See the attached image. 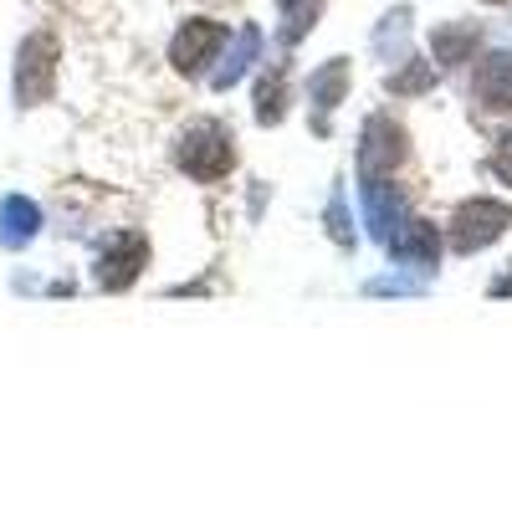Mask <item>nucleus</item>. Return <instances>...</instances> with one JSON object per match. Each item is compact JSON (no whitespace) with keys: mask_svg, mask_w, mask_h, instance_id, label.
<instances>
[{"mask_svg":"<svg viewBox=\"0 0 512 512\" xmlns=\"http://www.w3.org/2000/svg\"><path fill=\"white\" fill-rule=\"evenodd\" d=\"M57 57H62V47H57L52 31L21 36L16 67H11V98H16V108H41L57 93Z\"/></svg>","mask_w":512,"mask_h":512,"instance_id":"f257e3e1","label":"nucleus"},{"mask_svg":"<svg viewBox=\"0 0 512 512\" xmlns=\"http://www.w3.org/2000/svg\"><path fill=\"white\" fill-rule=\"evenodd\" d=\"M180 144H185V149H180V164L190 169V175H200V180H216V175H226V169L236 164L231 134H226V128H221L216 118L195 123Z\"/></svg>","mask_w":512,"mask_h":512,"instance_id":"f03ea898","label":"nucleus"},{"mask_svg":"<svg viewBox=\"0 0 512 512\" xmlns=\"http://www.w3.org/2000/svg\"><path fill=\"white\" fill-rule=\"evenodd\" d=\"M144 262H149V241H144V236H134V231H118V236H108V241H103V251H98L93 282H98L103 292H123L128 282H134V277L144 272Z\"/></svg>","mask_w":512,"mask_h":512,"instance_id":"7ed1b4c3","label":"nucleus"},{"mask_svg":"<svg viewBox=\"0 0 512 512\" xmlns=\"http://www.w3.org/2000/svg\"><path fill=\"white\" fill-rule=\"evenodd\" d=\"M226 41H231V31L221 21H190V26H180L175 47H169V62H175V72L195 77V72H205V62H216Z\"/></svg>","mask_w":512,"mask_h":512,"instance_id":"20e7f679","label":"nucleus"},{"mask_svg":"<svg viewBox=\"0 0 512 512\" xmlns=\"http://www.w3.org/2000/svg\"><path fill=\"white\" fill-rule=\"evenodd\" d=\"M512 221V210L497 205V200H472L456 210V246L472 251V246H487L492 236H502V226Z\"/></svg>","mask_w":512,"mask_h":512,"instance_id":"39448f33","label":"nucleus"},{"mask_svg":"<svg viewBox=\"0 0 512 512\" xmlns=\"http://www.w3.org/2000/svg\"><path fill=\"white\" fill-rule=\"evenodd\" d=\"M41 231V205L26 195H6L0 200V246L6 251H26Z\"/></svg>","mask_w":512,"mask_h":512,"instance_id":"423d86ee","label":"nucleus"},{"mask_svg":"<svg viewBox=\"0 0 512 512\" xmlns=\"http://www.w3.org/2000/svg\"><path fill=\"white\" fill-rule=\"evenodd\" d=\"M477 98L492 113H512V52H492L477 67Z\"/></svg>","mask_w":512,"mask_h":512,"instance_id":"0eeeda50","label":"nucleus"},{"mask_svg":"<svg viewBox=\"0 0 512 512\" xmlns=\"http://www.w3.org/2000/svg\"><path fill=\"white\" fill-rule=\"evenodd\" d=\"M477 41H482V31H477V26H436L431 47H436V62L456 67V62H466V52H472Z\"/></svg>","mask_w":512,"mask_h":512,"instance_id":"6e6552de","label":"nucleus"},{"mask_svg":"<svg viewBox=\"0 0 512 512\" xmlns=\"http://www.w3.org/2000/svg\"><path fill=\"white\" fill-rule=\"evenodd\" d=\"M277 11H282V41H303L323 11V0H277Z\"/></svg>","mask_w":512,"mask_h":512,"instance_id":"1a4fd4ad","label":"nucleus"},{"mask_svg":"<svg viewBox=\"0 0 512 512\" xmlns=\"http://www.w3.org/2000/svg\"><path fill=\"white\" fill-rule=\"evenodd\" d=\"M344 88H349V62H344V57H333V62L313 77V98H318V108H338Z\"/></svg>","mask_w":512,"mask_h":512,"instance_id":"9d476101","label":"nucleus"},{"mask_svg":"<svg viewBox=\"0 0 512 512\" xmlns=\"http://www.w3.org/2000/svg\"><path fill=\"white\" fill-rule=\"evenodd\" d=\"M282 98H287V77H282V67H277V77H267L262 88H256V118L277 123V118H282Z\"/></svg>","mask_w":512,"mask_h":512,"instance_id":"9b49d317","label":"nucleus"},{"mask_svg":"<svg viewBox=\"0 0 512 512\" xmlns=\"http://www.w3.org/2000/svg\"><path fill=\"white\" fill-rule=\"evenodd\" d=\"M256 47H262V36H256V31H241V47L226 57V67L216 72V88H226V82H236L241 72H246V62L256 57Z\"/></svg>","mask_w":512,"mask_h":512,"instance_id":"f8f14e48","label":"nucleus"},{"mask_svg":"<svg viewBox=\"0 0 512 512\" xmlns=\"http://www.w3.org/2000/svg\"><path fill=\"white\" fill-rule=\"evenodd\" d=\"M420 88H431V67L425 62H410L400 77H390V93H420Z\"/></svg>","mask_w":512,"mask_h":512,"instance_id":"ddd939ff","label":"nucleus"},{"mask_svg":"<svg viewBox=\"0 0 512 512\" xmlns=\"http://www.w3.org/2000/svg\"><path fill=\"white\" fill-rule=\"evenodd\" d=\"M497 175L502 180H512V134L502 139V149H497Z\"/></svg>","mask_w":512,"mask_h":512,"instance_id":"4468645a","label":"nucleus"},{"mask_svg":"<svg viewBox=\"0 0 512 512\" xmlns=\"http://www.w3.org/2000/svg\"><path fill=\"white\" fill-rule=\"evenodd\" d=\"M482 6H507V0H482Z\"/></svg>","mask_w":512,"mask_h":512,"instance_id":"2eb2a0df","label":"nucleus"}]
</instances>
